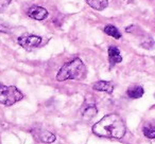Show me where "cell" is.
I'll return each mask as SVG.
<instances>
[{"instance_id": "1", "label": "cell", "mask_w": 155, "mask_h": 144, "mask_svg": "<svg viewBox=\"0 0 155 144\" xmlns=\"http://www.w3.org/2000/svg\"><path fill=\"white\" fill-rule=\"evenodd\" d=\"M125 125L118 114H110L103 117L93 126V131L97 136L104 138L121 139L125 135Z\"/></svg>"}, {"instance_id": "2", "label": "cell", "mask_w": 155, "mask_h": 144, "mask_svg": "<svg viewBox=\"0 0 155 144\" xmlns=\"http://www.w3.org/2000/svg\"><path fill=\"white\" fill-rule=\"evenodd\" d=\"M85 75V65L80 58H73L72 60L66 62L56 74V80L58 82H64L67 80H81Z\"/></svg>"}, {"instance_id": "3", "label": "cell", "mask_w": 155, "mask_h": 144, "mask_svg": "<svg viewBox=\"0 0 155 144\" xmlns=\"http://www.w3.org/2000/svg\"><path fill=\"white\" fill-rule=\"evenodd\" d=\"M24 99V94L15 86L0 85V104L12 106Z\"/></svg>"}, {"instance_id": "4", "label": "cell", "mask_w": 155, "mask_h": 144, "mask_svg": "<svg viewBox=\"0 0 155 144\" xmlns=\"http://www.w3.org/2000/svg\"><path fill=\"white\" fill-rule=\"evenodd\" d=\"M41 37L37 36V35H33V34H24L21 36L18 37L17 41L22 48L25 49H33V48L38 47L41 43Z\"/></svg>"}, {"instance_id": "5", "label": "cell", "mask_w": 155, "mask_h": 144, "mask_svg": "<svg viewBox=\"0 0 155 144\" xmlns=\"http://www.w3.org/2000/svg\"><path fill=\"white\" fill-rule=\"evenodd\" d=\"M32 136L34 137V139L38 142H44V143H52L55 141V136L52 133L45 129L36 128L32 131Z\"/></svg>"}, {"instance_id": "6", "label": "cell", "mask_w": 155, "mask_h": 144, "mask_svg": "<svg viewBox=\"0 0 155 144\" xmlns=\"http://www.w3.org/2000/svg\"><path fill=\"white\" fill-rule=\"evenodd\" d=\"M28 16L30 18H33L35 20H44L48 17V11L45 9V8L41 7H37V5H34V7H31L30 9L27 12Z\"/></svg>"}, {"instance_id": "7", "label": "cell", "mask_w": 155, "mask_h": 144, "mask_svg": "<svg viewBox=\"0 0 155 144\" xmlns=\"http://www.w3.org/2000/svg\"><path fill=\"white\" fill-rule=\"evenodd\" d=\"M108 60H110V67L122 62V56L120 54V51L115 46H112V47L108 48Z\"/></svg>"}, {"instance_id": "8", "label": "cell", "mask_w": 155, "mask_h": 144, "mask_svg": "<svg viewBox=\"0 0 155 144\" xmlns=\"http://www.w3.org/2000/svg\"><path fill=\"white\" fill-rule=\"evenodd\" d=\"M93 89L97 91H103V92L110 94L114 90V85L110 82H106V81H98L93 85Z\"/></svg>"}, {"instance_id": "9", "label": "cell", "mask_w": 155, "mask_h": 144, "mask_svg": "<svg viewBox=\"0 0 155 144\" xmlns=\"http://www.w3.org/2000/svg\"><path fill=\"white\" fill-rule=\"evenodd\" d=\"M144 90L141 86H138V85H135V86H131L127 91V94L129 98L131 99H139L143 95Z\"/></svg>"}, {"instance_id": "10", "label": "cell", "mask_w": 155, "mask_h": 144, "mask_svg": "<svg viewBox=\"0 0 155 144\" xmlns=\"http://www.w3.org/2000/svg\"><path fill=\"white\" fill-rule=\"evenodd\" d=\"M86 2L88 3L89 7L97 11H102L108 5V0H86Z\"/></svg>"}, {"instance_id": "11", "label": "cell", "mask_w": 155, "mask_h": 144, "mask_svg": "<svg viewBox=\"0 0 155 144\" xmlns=\"http://www.w3.org/2000/svg\"><path fill=\"white\" fill-rule=\"evenodd\" d=\"M142 133L149 139H155V121L147 123L142 127Z\"/></svg>"}, {"instance_id": "12", "label": "cell", "mask_w": 155, "mask_h": 144, "mask_svg": "<svg viewBox=\"0 0 155 144\" xmlns=\"http://www.w3.org/2000/svg\"><path fill=\"white\" fill-rule=\"evenodd\" d=\"M104 33L110 35V36L114 37V38H116V39L121 38V33L119 32L118 29L115 26H113V24H107V26L104 28Z\"/></svg>"}, {"instance_id": "13", "label": "cell", "mask_w": 155, "mask_h": 144, "mask_svg": "<svg viewBox=\"0 0 155 144\" xmlns=\"http://www.w3.org/2000/svg\"><path fill=\"white\" fill-rule=\"evenodd\" d=\"M97 114V108L95 105H86L83 110V116L85 117H94Z\"/></svg>"}, {"instance_id": "14", "label": "cell", "mask_w": 155, "mask_h": 144, "mask_svg": "<svg viewBox=\"0 0 155 144\" xmlns=\"http://www.w3.org/2000/svg\"><path fill=\"white\" fill-rule=\"evenodd\" d=\"M10 2H11V0H0V11L5 10L10 5Z\"/></svg>"}, {"instance_id": "15", "label": "cell", "mask_w": 155, "mask_h": 144, "mask_svg": "<svg viewBox=\"0 0 155 144\" xmlns=\"http://www.w3.org/2000/svg\"><path fill=\"white\" fill-rule=\"evenodd\" d=\"M10 29L7 24H5L3 22L0 21V33H9Z\"/></svg>"}, {"instance_id": "16", "label": "cell", "mask_w": 155, "mask_h": 144, "mask_svg": "<svg viewBox=\"0 0 155 144\" xmlns=\"http://www.w3.org/2000/svg\"><path fill=\"white\" fill-rule=\"evenodd\" d=\"M154 97H155V94H154Z\"/></svg>"}]
</instances>
